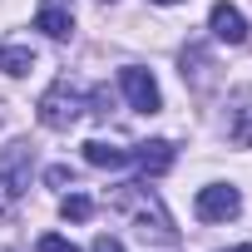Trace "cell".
<instances>
[{"label":"cell","mask_w":252,"mask_h":252,"mask_svg":"<svg viewBox=\"0 0 252 252\" xmlns=\"http://www.w3.org/2000/svg\"><path fill=\"white\" fill-rule=\"evenodd\" d=\"M30 173H35V149L25 139L0 149V193H5V198H20L30 188Z\"/></svg>","instance_id":"3"},{"label":"cell","mask_w":252,"mask_h":252,"mask_svg":"<svg viewBox=\"0 0 252 252\" xmlns=\"http://www.w3.org/2000/svg\"><path fill=\"white\" fill-rule=\"evenodd\" d=\"M79 114H84V89L74 79H55L40 94V124L45 129H69V124H79Z\"/></svg>","instance_id":"2"},{"label":"cell","mask_w":252,"mask_h":252,"mask_svg":"<svg viewBox=\"0 0 252 252\" xmlns=\"http://www.w3.org/2000/svg\"><path fill=\"white\" fill-rule=\"evenodd\" d=\"M208 25H213V35H218L222 45H242V40H247V20H242L237 5H227V0H218V5H213Z\"/></svg>","instance_id":"8"},{"label":"cell","mask_w":252,"mask_h":252,"mask_svg":"<svg viewBox=\"0 0 252 252\" xmlns=\"http://www.w3.org/2000/svg\"><path fill=\"white\" fill-rule=\"evenodd\" d=\"M173 158H178V149H173L168 139H149V144H134V149H129V163H134L139 173H154V178L168 173Z\"/></svg>","instance_id":"6"},{"label":"cell","mask_w":252,"mask_h":252,"mask_svg":"<svg viewBox=\"0 0 252 252\" xmlns=\"http://www.w3.org/2000/svg\"><path fill=\"white\" fill-rule=\"evenodd\" d=\"M60 213H64V218H69V222H84V218H89V213H94V203H89V198H84V193H69V198H64V203H60Z\"/></svg>","instance_id":"11"},{"label":"cell","mask_w":252,"mask_h":252,"mask_svg":"<svg viewBox=\"0 0 252 252\" xmlns=\"http://www.w3.org/2000/svg\"><path fill=\"white\" fill-rule=\"evenodd\" d=\"M84 163H94V168H124V163H129V149H114L104 139H89L84 144Z\"/></svg>","instance_id":"9"},{"label":"cell","mask_w":252,"mask_h":252,"mask_svg":"<svg viewBox=\"0 0 252 252\" xmlns=\"http://www.w3.org/2000/svg\"><path fill=\"white\" fill-rule=\"evenodd\" d=\"M114 208L119 213H129L134 222H139V232L149 237H158V242H173V222H168V213H163V203H158V193H149L144 183H124L119 193H114Z\"/></svg>","instance_id":"1"},{"label":"cell","mask_w":252,"mask_h":252,"mask_svg":"<svg viewBox=\"0 0 252 252\" xmlns=\"http://www.w3.org/2000/svg\"><path fill=\"white\" fill-rule=\"evenodd\" d=\"M193 213H198L203 222H227V218L242 213V193H237L232 183H208V188H198Z\"/></svg>","instance_id":"5"},{"label":"cell","mask_w":252,"mask_h":252,"mask_svg":"<svg viewBox=\"0 0 252 252\" xmlns=\"http://www.w3.org/2000/svg\"><path fill=\"white\" fill-rule=\"evenodd\" d=\"M45 178H50V183H55V188H64V183H74V178H69V168H64V163H60V168H50V173H45Z\"/></svg>","instance_id":"15"},{"label":"cell","mask_w":252,"mask_h":252,"mask_svg":"<svg viewBox=\"0 0 252 252\" xmlns=\"http://www.w3.org/2000/svg\"><path fill=\"white\" fill-rule=\"evenodd\" d=\"M119 89H124V99H129V109H139V114H158L163 109V94H158L154 74L139 69V64H124L119 69Z\"/></svg>","instance_id":"4"},{"label":"cell","mask_w":252,"mask_h":252,"mask_svg":"<svg viewBox=\"0 0 252 252\" xmlns=\"http://www.w3.org/2000/svg\"><path fill=\"white\" fill-rule=\"evenodd\" d=\"M94 252H124V242L109 237V232H99V237H94Z\"/></svg>","instance_id":"14"},{"label":"cell","mask_w":252,"mask_h":252,"mask_svg":"<svg viewBox=\"0 0 252 252\" xmlns=\"http://www.w3.org/2000/svg\"><path fill=\"white\" fill-rule=\"evenodd\" d=\"M154 5H178V0H154Z\"/></svg>","instance_id":"16"},{"label":"cell","mask_w":252,"mask_h":252,"mask_svg":"<svg viewBox=\"0 0 252 252\" xmlns=\"http://www.w3.org/2000/svg\"><path fill=\"white\" fill-rule=\"evenodd\" d=\"M227 252H252V247H227Z\"/></svg>","instance_id":"17"},{"label":"cell","mask_w":252,"mask_h":252,"mask_svg":"<svg viewBox=\"0 0 252 252\" xmlns=\"http://www.w3.org/2000/svg\"><path fill=\"white\" fill-rule=\"evenodd\" d=\"M35 30H45L50 40H69L74 35V5H69V0H40Z\"/></svg>","instance_id":"7"},{"label":"cell","mask_w":252,"mask_h":252,"mask_svg":"<svg viewBox=\"0 0 252 252\" xmlns=\"http://www.w3.org/2000/svg\"><path fill=\"white\" fill-rule=\"evenodd\" d=\"M35 252H79V247H74V242H69V237H60V232H45V237H40V247H35Z\"/></svg>","instance_id":"13"},{"label":"cell","mask_w":252,"mask_h":252,"mask_svg":"<svg viewBox=\"0 0 252 252\" xmlns=\"http://www.w3.org/2000/svg\"><path fill=\"white\" fill-rule=\"evenodd\" d=\"M232 144H242V149H252V104L237 114V124H232Z\"/></svg>","instance_id":"12"},{"label":"cell","mask_w":252,"mask_h":252,"mask_svg":"<svg viewBox=\"0 0 252 252\" xmlns=\"http://www.w3.org/2000/svg\"><path fill=\"white\" fill-rule=\"evenodd\" d=\"M0 69H5V74H30L35 69V50L30 45H0Z\"/></svg>","instance_id":"10"}]
</instances>
